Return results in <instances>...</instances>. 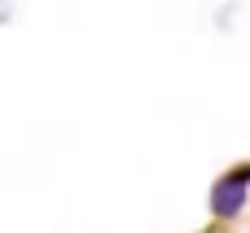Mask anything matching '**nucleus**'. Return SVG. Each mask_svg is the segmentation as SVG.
Listing matches in <instances>:
<instances>
[{"mask_svg": "<svg viewBox=\"0 0 250 233\" xmlns=\"http://www.w3.org/2000/svg\"><path fill=\"white\" fill-rule=\"evenodd\" d=\"M246 189H250V167H237V172H229L224 181H215V189H211L215 216H237L242 203H246Z\"/></svg>", "mask_w": 250, "mask_h": 233, "instance_id": "obj_1", "label": "nucleus"}]
</instances>
